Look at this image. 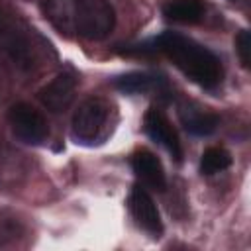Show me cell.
Returning <instances> with one entry per match:
<instances>
[{
	"label": "cell",
	"mask_w": 251,
	"mask_h": 251,
	"mask_svg": "<svg viewBox=\"0 0 251 251\" xmlns=\"http://www.w3.org/2000/svg\"><path fill=\"white\" fill-rule=\"evenodd\" d=\"M43 14L57 31L88 41L108 37L116 25V12L106 0H45Z\"/></svg>",
	"instance_id": "1"
},
{
	"label": "cell",
	"mask_w": 251,
	"mask_h": 251,
	"mask_svg": "<svg viewBox=\"0 0 251 251\" xmlns=\"http://www.w3.org/2000/svg\"><path fill=\"white\" fill-rule=\"evenodd\" d=\"M155 45L188 78H192L200 86L214 88L222 80V63H220V59L210 49L200 45L198 41H194L186 35H180V33L167 31V33H163L155 39Z\"/></svg>",
	"instance_id": "2"
},
{
	"label": "cell",
	"mask_w": 251,
	"mask_h": 251,
	"mask_svg": "<svg viewBox=\"0 0 251 251\" xmlns=\"http://www.w3.org/2000/svg\"><path fill=\"white\" fill-rule=\"evenodd\" d=\"M108 118H110V104L100 96H90L84 102L78 104V108L73 114V137L76 143L92 145L104 139L108 129Z\"/></svg>",
	"instance_id": "3"
},
{
	"label": "cell",
	"mask_w": 251,
	"mask_h": 251,
	"mask_svg": "<svg viewBox=\"0 0 251 251\" xmlns=\"http://www.w3.org/2000/svg\"><path fill=\"white\" fill-rule=\"evenodd\" d=\"M8 122L14 135L27 145H39L49 135V124L45 116L27 102H16L10 106Z\"/></svg>",
	"instance_id": "4"
},
{
	"label": "cell",
	"mask_w": 251,
	"mask_h": 251,
	"mask_svg": "<svg viewBox=\"0 0 251 251\" xmlns=\"http://www.w3.org/2000/svg\"><path fill=\"white\" fill-rule=\"evenodd\" d=\"M0 49L10 57V61L27 71L35 65V47L29 35L16 24L0 20Z\"/></svg>",
	"instance_id": "5"
},
{
	"label": "cell",
	"mask_w": 251,
	"mask_h": 251,
	"mask_svg": "<svg viewBox=\"0 0 251 251\" xmlns=\"http://www.w3.org/2000/svg\"><path fill=\"white\" fill-rule=\"evenodd\" d=\"M143 129L145 133L159 145H163L176 161L182 159V147L176 129L173 127L171 120L157 108H151L143 118Z\"/></svg>",
	"instance_id": "6"
},
{
	"label": "cell",
	"mask_w": 251,
	"mask_h": 251,
	"mask_svg": "<svg viewBox=\"0 0 251 251\" xmlns=\"http://www.w3.org/2000/svg\"><path fill=\"white\" fill-rule=\"evenodd\" d=\"M127 206L133 216V220L153 237H159L163 233V222L159 216V210L149 196V192L141 186H133L127 196Z\"/></svg>",
	"instance_id": "7"
},
{
	"label": "cell",
	"mask_w": 251,
	"mask_h": 251,
	"mask_svg": "<svg viewBox=\"0 0 251 251\" xmlns=\"http://www.w3.org/2000/svg\"><path fill=\"white\" fill-rule=\"evenodd\" d=\"M75 92H76V76L73 73H61L37 92V98L43 104V108L57 114L71 106Z\"/></svg>",
	"instance_id": "8"
},
{
	"label": "cell",
	"mask_w": 251,
	"mask_h": 251,
	"mask_svg": "<svg viewBox=\"0 0 251 251\" xmlns=\"http://www.w3.org/2000/svg\"><path fill=\"white\" fill-rule=\"evenodd\" d=\"M131 167L133 173L141 178V182H145L147 186H151L153 190L163 192L167 188V176H165V169L163 163L159 161V157L155 153H151L149 149H139L131 155Z\"/></svg>",
	"instance_id": "9"
},
{
	"label": "cell",
	"mask_w": 251,
	"mask_h": 251,
	"mask_svg": "<svg viewBox=\"0 0 251 251\" xmlns=\"http://www.w3.org/2000/svg\"><path fill=\"white\" fill-rule=\"evenodd\" d=\"M163 14L175 24H198L204 18V4L202 0H169Z\"/></svg>",
	"instance_id": "10"
},
{
	"label": "cell",
	"mask_w": 251,
	"mask_h": 251,
	"mask_svg": "<svg viewBox=\"0 0 251 251\" xmlns=\"http://www.w3.org/2000/svg\"><path fill=\"white\" fill-rule=\"evenodd\" d=\"M180 120L184 129L192 135H210L220 126V118L216 114L200 108H180Z\"/></svg>",
	"instance_id": "11"
},
{
	"label": "cell",
	"mask_w": 251,
	"mask_h": 251,
	"mask_svg": "<svg viewBox=\"0 0 251 251\" xmlns=\"http://www.w3.org/2000/svg\"><path fill=\"white\" fill-rule=\"evenodd\" d=\"M159 76L155 75H149V73H127V75H122L114 80V84L127 92V94H141V92H149L153 88H159Z\"/></svg>",
	"instance_id": "12"
},
{
	"label": "cell",
	"mask_w": 251,
	"mask_h": 251,
	"mask_svg": "<svg viewBox=\"0 0 251 251\" xmlns=\"http://www.w3.org/2000/svg\"><path fill=\"white\" fill-rule=\"evenodd\" d=\"M231 165V155L224 147H208L200 159V171L204 175L222 173Z\"/></svg>",
	"instance_id": "13"
},
{
	"label": "cell",
	"mask_w": 251,
	"mask_h": 251,
	"mask_svg": "<svg viewBox=\"0 0 251 251\" xmlns=\"http://www.w3.org/2000/svg\"><path fill=\"white\" fill-rule=\"evenodd\" d=\"M235 51L239 55L241 65L245 69H249V65H251V37H249V31L247 29H243V31L237 33V37H235Z\"/></svg>",
	"instance_id": "14"
}]
</instances>
